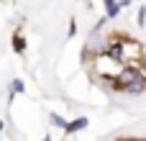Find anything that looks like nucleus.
<instances>
[{"label":"nucleus","instance_id":"f257e3e1","mask_svg":"<svg viewBox=\"0 0 146 141\" xmlns=\"http://www.w3.org/2000/svg\"><path fill=\"white\" fill-rule=\"evenodd\" d=\"M87 77L115 95H139L146 90V46L123 28L98 31L85 51Z\"/></svg>","mask_w":146,"mask_h":141}]
</instances>
